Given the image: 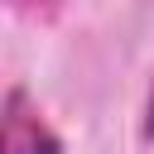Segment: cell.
<instances>
[{
  "label": "cell",
  "instance_id": "1",
  "mask_svg": "<svg viewBox=\"0 0 154 154\" xmlns=\"http://www.w3.org/2000/svg\"><path fill=\"white\" fill-rule=\"evenodd\" d=\"M0 154H63V140L48 130L24 87H14L0 106Z\"/></svg>",
  "mask_w": 154,
  "mask_h": 154
},
{
  "label": "cell",
  "instance_id": "2",
  "mask_svg": "<svg viewBox=\"0 0 154 154\" xmlns=\"http://www.w3.org/2000/svg\"><path fill=\"white\" fill-rule=\"evenodd\" d=\"M144 140H154V96H149V106H144Z\"/></svg>",
  "mask_w": 154,
  "mask_h": 154
}]
</instances>
